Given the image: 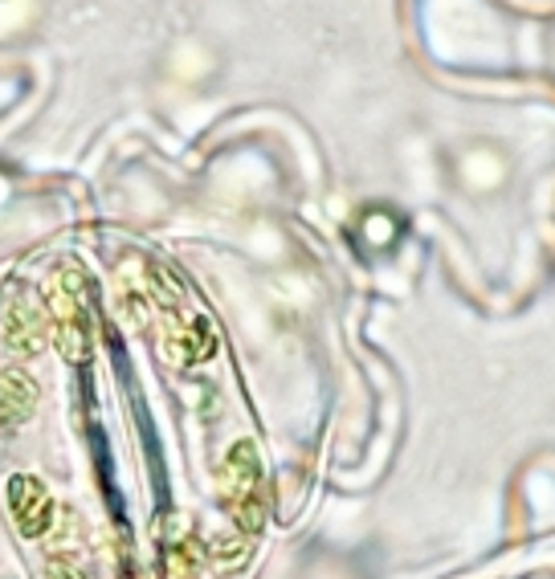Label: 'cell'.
I'll return each mask as SVG.
<instances>
[{"mask_svg":"<svg viewBox=\"0 0 555 579\" xmlns=\"http://www.w3.org/2000/svg\"><path fill=\"white\" fill-rule=\"evenodd\" d=\"M33 408H37V384L21 368H4L0 372V433L21 428L33 416Z\"/></svg>","mask_w":555,"mask_h":579,"instance_id":"obj_4","label":"cell"},{"mask_svg":"<svg viewBox=\"0 0 555 579\" xmlns=\"http://www.w3.org/2000/svg\"><path fill=\"white\" fill-rule=\"evenodd\" d=\"M0 339L13 356H33L42 347V331H37V318L29 315L25 303H13L4 310V327H0Z\"/></svg>","mask_w":555,"mask_h":579,"instance_id":"obj_5","label":"cell"},{"mask_svg":"<svg viewBox=\"0 0 555 579\" xmlns=\"http://www.w3.org/2000/svg\"><path fill=\"white\" fill-rule=\"evenodd\" d=\"M9 514H13L17 531L25 538H42L54 523V498L37 478H25L17 473L9 482Z\"/></svg>","mask_w":555,"mask_h":579,"instance_id":"obj_3","label":"cell"},{"mask_svg":"<svg viewBox=\"0 0 555 579\" xmlns=\"http://www.w3.org/2000/svg\"><path fill=\"white\" fill-rule=\"evenodd\" d=\"M217 351V335L208 327L205 318H196V323H184L181 331L172 335V356L184 359V363H196V359H208Z\"/></svg>","mask_w":555,"mask_h":579,"instance_id":"obj_6","label":"cell"},{"mask_svg":"<svg viewBox=\"0 0 555 579\" xmlns=\"http://www.w3.org/2000/svg\"><path fill=\"white\" fill-rule=\"evenodd\" d=\"M50 303H54L57 315V331H62V347H66L69 359H86L90 351V310H86V290L83 274L69 270L54 282L50 290Z\"/></svg>","mask_w":555,"mask_h":579,"instance_id":"obj_2","label":"cell"},{"mask_svg":"<svg viewBox=\"0 0 555 579\" xmlns=\"http://www.w3.org/2000/svg\"><path fill=\"white\" fill-rule=\"evenodd\" d=\"M229 511L237 514V523L246 531H258L265 518V473L258 461V449L250 441H241L229 454Z\"/></svg>","mask_w":555,"mask_h":579,"instance_id":"obj_1","label":"cell"}]
</instances>
